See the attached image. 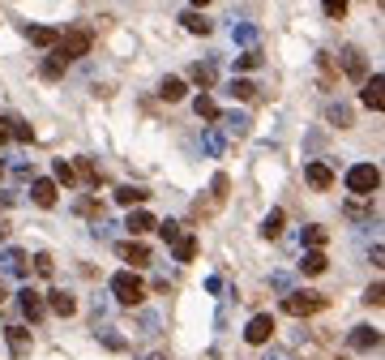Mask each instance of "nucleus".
Listing matches in <instances>:
<instances>
[{"mask_svg":"<svg viewBox=\"0 0 385 360\" xmlns=\"http://www.w3.org/2000/svg\"><path fill=\"white\" fill-rule=\"evenodd\" d=\"M90 43H94V35L86 31V26H73V31H65V35L56 39V51H51V56H60V60L69 65V60H77V56H86Z\"/></svg>","mask_w":385,"mask_h":360,"instance_id":"f257e3e1","label":"nucleus"},{"mask_svg":"<svg viewBox=\"0 0 385 360\" xmlns=\"http://www.w3.org/2000/svg\"><path fill=\"white\" fill-rule=\"evenodd\" d=\"M347 189H351L355 197H373V193L381 189V172H377V163H355V167L347 172Z\"/></svg>","mask_w":385,"mask_h":360,"instance_id":"f03ea898","label":"nucleus"},{"mask_svg":"<svg viewBox=\"0 0 385 360\" xmlns=\"http://www.w3.org/2000/svg\"><path fill=\"white\" fill-rule=\"evenodd\" d=\"M112 296H116L120 304L133 309V304L146 300V288H142V279H137L133 270H116V275H112Z\"/></svg>","mask_w":385,"mask_h":360,"instance_id":"7ed1b4c3","label":"nucleus"},{"mask_svg":"<svg viewBox=\"0 0 385 360\" xmlns=\"http://www.w3.org/2000/svg\"><path fill=\"white\" fill-rule=\"evenodd\" d=\"M330 300L321 292H287L282 296V313H291V318H308V313H321Z\"/></svg>","mask_w":385,"mask_h":360,"instance_id":"20e7f679","label":"nucleus"},{"mask_svg":"<svg viewBox=\"0 0 385 360\" xmlns=\"http://www.w3.org/2000/svg\"><path fill=\"white\" fill-rule=\"evenodd\" d=\"M244 339L257 343V347H266V343L274 339V318H270V313H257V318L244 326Z\"/></svg>","mask_w":385,"mask_h":360,"instance_id":"39448f33","label":"nucleus"},{"mask_svg":"<svg viewBox=\"0 0 385 360\" xmlns=\"http://www.w3.org/2000/svg\"><path fill=\"white\" fill-rule=\"evenodd\" d=\"M17 309H22L31 322H39V318L47 313V304H43V296H39L35 288H22V292H17Z\"/></svg>","mask_w":385,"mask_h":360,"instance_id":"423d86ee","label":"nucleus"},{"mask_svg":"<svg viewBox=\"0 0 385 360\" xmlns=\"http://www.w3.org/2000/svg\"><path fill=\"white\" fill-rule=\"evenodd\" d=\"M359 99H364V108L381 112V108H385V77H381V73H373L368 82H364V95H359Z\"/></svg>","mask_w":385,"mask_h":360,"instance_id":"0eeeda50","label":"nucleus"},{"mask_svg":"<svg viewBox=\"0 0 385 360\" xmlns=\"http://www.w3.org/2000/svg\"><path fill=\"white\" fill-rule=\"evenodd\" d=\"M5 339H9L13 356H31V347H35V339H31V330H26V326H5Z\"/></svg>","mask_w":385,"mask_h":360,"instance_id":"6e6552de","label":"nucleus"},{"mask_svg":"<svg viewBox=\"0 0 385 360\" xmlns=\"http://www.w3.org/2000/svg\"><path fill=\"white\" fill-rule=\"evenodd\" d=\"M304 180H308V185H313L317 193L334 189V172H330V163H308V167H304Z\"/></svg>","mask_w":385,"mask_h":360,"instance_id":"1a4fd4ad","label":"nucleus"},{"mask_svg":"<svg viewBox=\"0 0 385 360\" xmlns=\"http://www.w3.org/2000/svg\"><path fill=\"white\" fill-rule=\"evenodd\" d=\"M31 202L35 206H43V211H47V206H56V180H31Z\"/></svg>","mask_w":385,"mask_h":360,"instance_id":"9d476101","label":"nucleus"},{"mask_svg":"<svg viewBox=\"0 0 385 360\" xmlns=\"http://www.w3.org/2000/svg\"><path fill=\"white\" fill-rule=\"evenodd\" d=\"M347 343H351L355 352H373V347H381V330H373V326H355Z\"/></svg>","mask_w":385,"mask_h":360,"instance_id":"9b49d317","label":"nucleus"},{"mask_svg":"<svg viewBox=\"0 0 385 360\" xmlns=\"http://www.w3.org/2000/svg\"><path fill=\"white\" fill-rule=\"evenodd\" d=\"M120 257H124V262L133 266V270H137V266H150V249H146L142 240H128V245H120Z\"/></svg>","mask_w":385,"mask_h":360,"instance_id":"f8f14e48","label":"nucleus"},{"mask_svg":"<svg viewBox=\"0 0 385 360\" xmlns=\"http://www.w3.org/2000/svg\"><path fill=\"white\" fill-rule=\"evenodd\" d=\"M343 73H347V77H364V73H368L364 51H359V47H343Z\"/></svg>","mask_w":385,"mask_h":360,"instance_id":"ddd939ff","label":"nucleus"},{"mask_svg":"<svg viewBox=\"0 0 385 360\" xmlns=\"http://www.w3.org/2000/svg\"><path fill=\"white\" fill-rule=\"evenodd\" d=\"M51 313H60V318H69V313H77V300L69 296V292H47V300H43Z\"/></svg>","mask_w":385,"mask_h":360,"instance_id":"4468645a","label":"nucleus"},{"mask_svg":"<svg viewBox=\"0 0 385 360\" xmlns=\"http://www.w3.org/2000/svg\"><path fill=\"white\" fill-rule=\"evenodd\" d=\"M159 326H163V318L154 313V309H142V313H137V330H133V334H142V339H154V334H159Z\"/></svg>","mask_w":385,"mask_h":360,"instance_id":"2eb2a0df","label":"nucleus"},{"mask_svg":"<svg viewBox=\"0 0 385 360\" xmlns=\"http://www.w3.org/2000/svg\"><path fill=\"white\" fill-rule=\"evenodd\" d=\"M0 270H5V275H26V253L22 249H5V253H0Z\"/></svg>","mask_w":385,"mask_h":360,"instance_id":"dca6fc26","label":"nucleus"},{"mask_svg":"<svg viewBox=\"0 0 385 360\" xmlns=\"http://www.w3.org/2000/svg\"><path fill=\"white\" fill-rule=\"evenodd\" d=\"M26 39H31L35 47H56L60 31H51V26H26Z\"/></svg>","mask_w":385,"mask_h":360,"instance_id":"f3484780","label":"nucleus"},{"mask_svg":"<svg viewBox=\"0 0 385 360\" xmlns=\"http://www.w3.org/2000/svg\"><path fill=\"white\" fill-rule=\"evenodd\" d=\"M124 227L133 231V236H146V231L154 227V215L150 211H128V219H124Z\"/></svg>","mask_w":385,"mask_h":360,"instance_id":"a211bd4d","label":"nucleus"},{"mask_svg":"<svg viewBox=\"0 0 385 360\" xmlns=\"http://www.w3.org/2000/svg\"><path fill=\"white\" fill-rule=\"evenodd\" d=\"M180 22H185V31H189V35H210V17H205V13H197V9L180 13Z\"/></svg>","mask_w":385,"mask_h":360,"instance_id":"6ab92c4d","label":"nucleus"},{"mask_svg":"<svg viewBox=\"0 0 385 360\" xmlns=\"http://www.w3.org/2000/svg\"><path fill=\"white\" fill-rule=\"evenodd\" d=\"M219 120H223L227 133H236V138L248 133V116H244V112H219Z\"/></svg>","mask_w":385,"mask_h":360,"instance_id":"aec40b11","label":"nucleus"},{"mask_svg":"<svg viewBox=\"0 0 385 360\" xmlns=\"http://www.w3.org/2000/svg\"><path fill=\"white\" fill-rule=\"evenodd\" d=\"M185 82H180V77H163V82H159V99H167V103H180V99H185Z\"/></svg>","mask_w":385,"mask_h":360,"instance_id":"412c9836","label":"nucleus"},{"mask_svg":"<svg viewBox=\"0 0 385 360\" xmlns=\"http://www.w3.org/2000/svg\"><path fill=\"white\" fill-rule=\"evenodd\" d=\"M325 266H330V262H325V253H321V249H308V253L300 257V270H304V275H321Z\"/></svg>","mask_w":385,"mask_h":360,"instance_id":"4be33fe9","label":"nucleus"},{"mask_svg":"<svg viewBox=\"0 0 385 360\" xmlns=\"http://www.w3.org/2000/svg\"><path fill=\"white\" fill-rule=\"evenodd\" d=\"M325 120L330 124H339V129H351V108H347V103H330V108H325Z\"/></svg>","mask_w":385,"mask_h":360,"instance_id":"5701e85b","label":"nucleus"},{"mask_svg":"<svg viewBox=\"0 0 385 360\" xmlns=\"http://www.w3.org/2000/svg\"><path fill=\"white\" fill-rule=\"evenodd\" d=\"M223 146H227V138L219 133V129H205V133H201V150H205V154H214V159H219Z\"/></svg>","mask_w":385,"mask_h":360,"instance_id":"b1692460","label":"nucleus"},{"mask_svg":"<svg viewBox=\"0 0 385 360\" xmlns=\"http://www.w3.org/2000/svg\"><path fill=\"white\" fill-rule=\"evenodd\" d=\"M193 112H197L201 120H219V103H214L210 95H197V99H193Z\"/></svg>","mask_w":385,"mask_h":360,"instance_id":"393cba45","label":"nucleus"},{"mask_svg":"<svg viewBox=\"0 0 385 360\" xmlns=\"http://www.w3.org/2000/svg\"><path fill=\"white\" fill-rule=\"evenodd\" d=\"M282 223H287V215H282V211H270V215L262 219V236H266V240H274L278 231H282Z\"/></svg>","mask_w":385,"mask_h":360,"instance_id":"a878e982","label":"nucleus"},{"mask_svg":"<svg viewBox=\"0 0 385 360\" xmlns=\"http://www.w3.org/2000/svg\"><path fill=\"white\" fill-rule=\"evenodd\" d=\"M231 43H244V47H253L257 43V26H248V22H231Z\"/></svg>","mask_w":385,"mask_h":360,"instance_id":"bb28decb","label":"nucleus"},{"mask_svg":"<svg viewBox=\"0 0 385 360\" xmlns=\"http://www.w3.org/2000/svg\"><path fill=\"white\" fill-rule=\"evenodd\" d=\"M189 77H193V82H197V86H214V65H210V60H205V65L197 60V65L189 69Z\"/></svg>","mask_w":385,"mask_h":360,"instance_id":"cd10ccee","label":"nucleus"},{"mask_svg":"<svg viewBox=\"0 0 385 360\" xmlns=\"http://www.w3.org/2000/svg\"><path fill=\"white\" fill-rule=\"evenodd\" d=\"M146 197H150V193H146V189H133V185H124V189H116V202H120V206H142Z\"/></svg>","mask_w":385,"mask_h":360,"instance_id":"c85d7f7f","label":"nucleus"},{"mask_svg":"<svg viewBox=\"0 0 385 360\" xmlns=\"http://www.w3.org/2000/svg\"><path fill=\"white\" fill-rule=\"evenodd\" d=\"M197 257V236H180L176 240V262H193Z\"/></svg>","mask_w":385,"mask_h":360,"instance_id":"c756f323","label":"nucleus"},{"mask_svg":"<svg viewBox=\"0 0 385 360\" xmlns=\"http://www.w3.org/2000/svg\"><path fill=\"white\" fill-rule=\"evenodd\" d=\"M51 176H56V185H73V180H77V172H73V163H65V159H56V167H51Z\"/></svg>","mask_w":385,"mask_h":360,"instance_id":"7c9ffc66","label":"nucleus"},{"mask_svg":"<svg viewBox=\"0 0 385 360\" xmlns=\"http://www.w3.org/2000/svg\"><path fill=\"white\" fill-rule=\"evenodd\" d=\"M227 90L236 95V99H244V103H248V99H257V86H253V82H244V77H236V82H231Z\"/></svg>","mask_w":385,"mask_h":360,"instance_id":"2f4dec72","label":"nucleus"},{"mask_svg":"<svg viewBox=\"0 0 385 360\" xmlns=\"http://www.w3.org/2000/svg\"><path fill=\"white\" fill-rule=\"evenodd\" d=\"M9 138H17V142H35V129L26 124V120H9Z\"/></svg>","mask_w":385,"mask_h":360,"instance_id":"473e14b6","label":"nucleus"},{"mask_svg":"<svg viewBox=\"0 0 385 360\" xmlns=\"http://www.w3.org/2000/svg\"><path fill=\"white\" fill-rule=\"evenodd\" d=\"M236 69H262V51H257V47L240 51V56H236Z\"/></svg>","mask_w":385,"mask_h":360,"instance_id":"72a5a7b5","label":"nucleus"},{"mask_svg":"<svg viewBox=\"0 0 385 360\" xmlns=\"http://www.w3.org/2000/svg\"><path fill=\"white\" fill-rule=\"evenodd\" d=\"M154 227H159V236H163L167 245H176V240H180V223H176V219H163V223H154Z\"/></svg>","mask_w":385,"mask_h":360,"instance_id":"f704fd0d","label":"nucleus"},{"mask_svg":"<svg viewBox=\"0 0 385 360\" xmlns=\"http://www.w3.org/2000/svg\"><path fill=\"white\" fill-rule=\"evenodd\" d=\"M304 245H308V249H321V245H325V227H317V223L304 227Z\"/></svg>","mask_w":385,"mask_h":360,"instance_id":"c9c22d12","label":"nucleus"},{"mask_svg":"<svg viewBox=\"0 0 385 360\" xmlns=\"http://www.w3.org/2000/svg\"><path fill=\"white\" fill-rule=\"evenodd\" d=\"M77 176H82V180H90V185H99V167L90 163V159H77V167H73Z\"/></svg>","mask_w":385,"mask_h":360,"instance_id":"e433bc0d","label":"nucleus"},{"mask_svg":"<svg viewBox=\"0 0 385 360\" xmlns=\"http://www.w3.org/2000/svg\"><path fill=\"white\" fill-rule=\"evenodd\" d=\"M99 339H103V347H112V352H124V347H128L116 330H99Z\"/></svg>","mask_w":385,"mask_h":360,"instance_id":"4c0bfd02","label":"nucleus"},{"mask_svg":"<svg viewBox=\"0 0 385 360\" xmlns=\"http://www.w3.org/2000/svg\"><path fill=\"white\" fill-rule=\"evenodd\" d=\"M325 5V13L334 17V22H343V13H347V0H321Z\"/></svg>","mask_w":385,"mask_h":360,"instance_id":"58836bf2","label":"nucleus"},{"mask_svg":"<svg viewBox=\"0 0 385 360\" xmlns=\"http://www.w3.org/2000/svg\"><path fill=\"white\" fill-rule=\"evenodd\" d=\"M270 288L287 296V292H291V275H282V270H278V275H270Z\"/></svg>","mask_w":385,"mask_h":360,"instance_id":"ea45409f","label":"nucleus"},{"mask_svg":"<svg viewBox=\"0 0 385 360\" xmlns=\"http://www.w3.org/2000/svg\"><path fill=\"white\" fill-rule=\"evenodd\" d=\"M60 73H65V60H60V56L43 60V77H60Z\"/></svg>","mask_w":385,"mask_h":360,"instance_id":"a19ab883","label":"nucleus"},{"mask_svg":"<svg viewBox=\"0 0 385 360\" xmlns=\"http://www.w3.org/2000/svg\"><path fill=\"white\" fill-rule=\"evenodd\" d=\"M112 227H116V223H108V219H94V227H90V231H94V240H108V236H112Z\"/></svg>","mask_w":385,"mask_h":360,"instance_id":"79ce46f5","label":"nucleus"},{"mask_svg":"<svg viewBox=\"0 0 385 360\" xmlns=\"http://www.w3.org/2000/svg\"><path fill=\"white\" fill-rule=\"evenodd\" d=\"M35 270H39L43 279H51V270H56V266H51V257H47V253H39V257H35Z\"/></svg>","mask_w":385,"mask_h":360,"instance_id":"37998d69","label":"nucleus"},{"mask_svg":"<svg viewBox=\"0 0 385 360\" xmlns=\"http://www.w3.org/2000/svg\"><path fill=\"white\" fill-rule=\"evenodd\" d=\"M364 300H368V304H373V309H377V304H381V300H385V288H381V283H373V288H368V292H364Z\"/></svg>","mask_w":385,"mask_h":360,"instance_id":"c03bdc74","label":"nucleus"},{"mask_svg":"<svg viewBox=\"0 0 385 360\" xmlns=\"http://www.w3.org/2000/svg\"><path fill=\"white\" fill-rule=\"evenodd\" d=\"M262 360H296V356H291L287 347H266V356H262Z\"/></svg>","mask_w":385,"mask_h":360,"instance_id":"a18cd8bd","label":"nucleus"},{"mask_svg":"<svg viewBox=\"0 0 385 360\" xmlns=\"http://www.w3.org/2000/svg\"><path fill=\"white\" fill-rule=\"evenodd\" d=\"M13 180H35V172H31V163H13Z\"/></svg>","mask_w":385,"mask_h":360,"instance_id":"49530a36","label":"nucleus"},{"mask_svg":"<svg viewBox=\"0 0 385 360\" xmlns=\"http://www.w3.org/2000/svg\"><path fill=\"white\" fill-rule=\"evenodd\" d=\"M73 211H77V215H94V202H90V197H82V202L73 206Z\"/></svg>","mask_w":385,"mask_h":360,"instance_id":"de8ad7c7","label":"nucleus"},{"mask_svg":"<svg viewBox=\"0 0 385 360\" xmlns=\"http://www.w3.org/2000/svg\"><path fill=\"white\" fill-rule=\"evenodd\" d=\"M9 142V116H0V146Z\"/></svg>","mask_w":385,"mask_h":360,"instance_id":"09e8293b","label":"nucleus"},{"mask_svg":"<svg viewBox=\"0 0 385 360\" xmlns=\"http://www.w3.org/2000/svg\"><path fill=\"white\" fill-rule=\"evenodd\" d=\"M193 5H197V9H205V5H210V0H193Z\"/></svg>","mask_w":385,"mask_h":360,"instance_id":"8fccbe9b","label":"nucleus"},{"mask_svg":"<svg viewBox=\"0 0 385 360\" xmlns=\"http://www.w3.org/2000/svg\"><path fill=\"white\" fill-rule=\"evenodd\" d=\"M150 360H167V356H163V352H154V356H150Z\"/></svg>","mask_w":385,"mask_h":360,"instance_id":"3c124183","label":"nucleus"},{"mask_svg":"<svg viewBox=\"0 0 385 360\" xmlns=\"http://www.w3.org/2000/svg\"><path fill=\"white\" fill-rule=\"evenodd\" d=\"M5 296H9V292H5V288H0V304H5Z\"/></svg>","mask_w":385,"mask_h":360,"instance_id":"603ef678","label":"nucleus"},{"mask_svg":"<svg viewBox=\"0 0 385 360\" xmlns=\"http://www.w3.org/2000/svg\"><path fill=\"white\" fill-rule=\"evenodd\" d=\"M0 176H5V163H0Z\"/></svg>","mask_w":385,"mask_h":360,"instance_id":"864d4df0","label":"nucleus"},{"mask_svg":"<svg viewBox=\"0 0 385 360\" xmlns=\"http://www.w3.org/2000/svg\"><path fill=\"white\" fill-rule=\"evenodd\" d=\"M0 231H5V227H0Z\"/></svg>","mask_w":385,"mask_h":360,"instance_id":"5fc2aeb1","label":"nucleus"}]
</instances>
